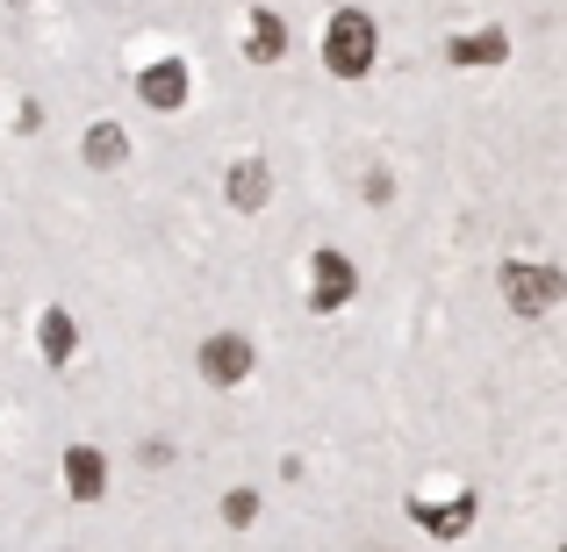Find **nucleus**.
I'll return each mask as SVG.
<instances>
[{
    "label": "nucleus",
    "instance_id": "f257e3e1",
    "mask_svg": "<svg viewBox=\"0 0 567 552\" xmlns=\"http://www.w3.org/2000/svg\"><path fill=\"white\" fill-rule=\"evenodd\" d=\"M374 51H381V37H374V22H367L360 8H346V14L323 22V65H331L338 80H367V72H374Z\"/></svg>",
    "mask_w": 567,
    "mask_h": 552
},
{
    "label": "nucleus",
    "instance_id": "f03ea898",
    "mask_svg": "<svg viewBox=\"0 0 567 552\" xmlns=\"http://www.w3.org/2000/svg\"><path fill=\"white\" fill-rule=\"evenodd\" d=\"M560 294H567V280L554 265H503V302H511L517 316H546Z\"/></svg>",
    "mask_w": 567,
    "mask_h": 552
},
{
    "label": "nucleus",
    "instance_id": "7ed1b4c3",
    "mask_svg": "<svg viewBox=\"0 0 567 552\" xmlns=\"http://www.w3.org/2000/svg\"><path fill=\"white\" fill-rule=\"evenodd\" d=\"M352 294H360L352 259H346V251H317V259H309V309H323V316H331V309H346Z\"/></svg>",
    "mask_w": 567,
    "mask_h": 552
},
{
    "label": "nucleus",
    "instance_id": "20e7f679",
    "mask_svg": "<svg viewBox=\"0 0 567 552\" xmlns=\"http://www.w3.org/2000/svg\"><path fill=\"white\" fill-rule=\"evenodd\" d=\"M137 94H144V108L181 115V108H187V65H181V58H158V65H144V72H137Z\"/></svg>",
    "mask_w": 567,
    "mask_h": 552
},
{
    "label": "nucleus",
    "instance_id": "39448f33",
    "mask_svg": "<svg viewBox=\"0 0 567 552\" xmlns=\"http://www.w3.org/2000/svg\"><path fill=\"white\" fill-rule=\"evenodd\" d=\"M245 373H251V345H245L237 331H216V337L202 345V381H208V387H237Z\"/></svg>",
    "mask_w": 567,
    "mask_h": 552
},
{
    "label": "nucleus",
    "instance_id": "423d86ee",
    "mask_svg": "<svg viewBox=\"0 0 567 552\" xmlns=\"http://www.w3.org/2000/svg\"><path fill=\"white\" fill-rule=\"evenodd\" d=\"M65 488H72V502H94L101 488H109V452H101V445H72L65 452Z\"/></svg>",
    "mask_w": 567,
    "mask_h": 552
},
{
    "label": "nucleus",
    "instance_id": "0eeeda50",
    "mask_svg": "<svg viewBox=\"0 0 567 552\" xmlns=\"http://www.w3.org/2000/svg\"><path fill=\"white\" fill-rule=\"evenodd\" d=\"M410 517H416V524L431 531V539H460V531L474 524V496L460 488L453 502H410Z\"/></svg>",
    "mask_w": 567,
    "mask_h": 552
},
{
    "label": "nucleus",
    "instance_id": "6e6552de",
    "mask_svg": "<svg viewBox=\"0 0 567 552\" xmlns=\"http://www.w3.org/2000/svg\"><path fill=\"white\" fill-rule=\"evenodd\" d=\"M245 58L251 65H280V58H288V22H280L274 8H259L245 22Z\"/></svg>",
    "mask_w": 567,
    "mask_h": 552
},
{
    "label": "nucleus",
    "instance_id": "1a4fd4ad",
    "mask_svg": "<svg viewBox=\"0 0 567 552\" xmlns=\"http://www.w3.org/2000/svg\"><path fill=\"white\" fill-rule=\"evenodd\" d=\"M223 187H230V208L251 216V208H266V194H274V173H266V158H237Z\"/></svg>",
    "mask_w": 567,
    "mask_h": 552
},
{
    "label": "nucleus",
    "instance_id": "9d476101",
    "mask_svg": "<svg viewBox=\"0 0 567 552\" xmlns=\"http://www.w3.org/2000/svg\"><path fill=\"white\" fill-rule=\"evenodd\" d=\"M445 58H453V65H496V58H511V37H503V29H474V37H445Z\"/></svg>",
    "mask_w": 567,
    "mask_h": 552
},
{
    "label": "nucleus",
    "instance_id": "9b49d317",
    "mask_svg": "<svg viewBox=\"0 0 567 552\" xmlns=\"http://www.w3.org/2000/svg\"><path fill=\"white\" fill-rule=\"evenodd\" d=\"M37 352H43L51 366H65L72 352H80V331H72L65 309H43V316H37Z\"/></svg>",
    "mask_w": 567,
    "mask_h": 552
},
{
    "label": "nucleus",
    "instance_id": "f8f14e48",
    "mask_svg": "<svg viewBox=\"0 0 567 552\" xmlns=\"http://www.w3.org/2000/svg\"><path fill=\"white\" fill-rule=\"evenodd\" d=\"M80 152H86V166H94V173H115V166L130 158V137H123L115 123H94V129L80 137Z\"/></svg>",
    "mask_w": 567,
    "mask_h": 552
},
{
    "label": "nucleus",
    "instance_id": "ddd939ff",
    "mask_svg": "<svg viewBox=\"0 0 567 552\" xmlns=\"http://www.w3.org/2000/svg\"><path fill=\"white\" fill-rule=\"evenodd\" d=\"M251 517H259V496H251V488H230V496H223V524H237V531H245Z\"/></svg>",
    "mask_w": 567,
    "mask_h": 552
}]
</instances>
